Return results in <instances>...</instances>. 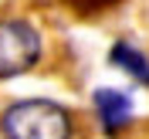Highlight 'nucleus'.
<instances>
[{"mask_svg": "<svg viewBox=\"0 0 149 139\" xmlns=\"http://www.w3.org/2000/svg\"><path fill=\"white\" fill-rule=\"evenodd\" d=\"M41 61V34L24 17H0V82L31 71Z\"/></svg>", "mask_w": 149, "mask_h": 139, "instance_id": "nucleus-2", "label": "nucleus"}, {"mask_svg": "<svg viewBox=\"0 0 149 139\" xmlns=\"http://www.w3.org/2000/svg\"><path fill=\"white\" fill-rule=\"evenodd\" d=\"M92 105H95L102 132H109V136L122 132L132 122V98L125 92H119V88H98L92 95Z\"/></svg>", "mask_w": 149, "mask_h": 139, "instance_id": "nucleus-3", "label": "nucleus"}, {"mask_svg": "<svg viewBox=\"0 0 149 139\" xmlns=\"http://www.w3.org/2000/svg\"><path fill=\"white\" fill-rule=\"evenodd\" d=\"M109 61L115 68H122L132 82H139V85L149 88V58L142 54L136 44H129V41H115V44L109 47Z\"/></svg>", "mask_w": 149, "mask_h": 139, "instance_id": "nucleus-4", "label": "nucleus"}, {"mask_svg": "<svg viewBox=\"0 0 149 139\" xmlns=\"http://www.w3.org/2000/svg\"><path fill=\"white\" fill-rule=\"evenodd\" d=\"M112 3H119V0H78V10H102Z\"/></svg>", "mask_w": 149, "mask_h": 139, "instance_id": "nucleus-5", "label": "nucleus"}, {"mask_svg": "<svg viewBox=\"0 0 149 139\" xmlns=\"http://www.w3.org/2000/svg\"><path fill=\"white\" fill-rule=\"evenodd\" d=\"M74 119L51 98H20L0 112V139H71Z\"/></svg>", "mask_w": 149, "mask_h": 139, "instance_id": "nucleus-1", "label": "nucleus"}]
</instances>
